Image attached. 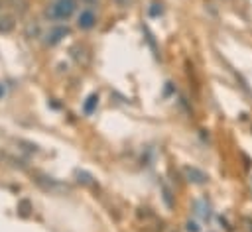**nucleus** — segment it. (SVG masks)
Returning a JSON list of instances; mask_svg holds the SVG:
<instances>
[{
	"label": "nucleus",
	"mask_w": 252,
	"mask_h": 232,
	"mask_svg": "<svg viewBox=\"0 0 252 232\" xmlns=\"http://www.w3.org/2000/svg\"><path fill=\"white\" fill-rule=\"evenodd\" d=\"M75 10H77V0H53L46 10V16L51 22H63L73 16Z\"/></svg>",
	"instance_id": "nucleus-1"
},
{
	"label": "nucleus",
	"mask_w": 252,
	"mask_h": 232,
	"mask_svg": "<svg viewBox=\"0 0 252 232\" xmlns=\"http://www.w3.org/2000/svg\"><path fill=\"white\" fill-rule=\"evenodd\" d=\"M95 24H97V14H95L91 8L81 10V14H79V18H77V26H79L81 30H91V28H95Z\"/></svg>",
	"instance_id": "nucleus-2"
},
{
	"label": "nucleus",
	"mask_w": 252,
	"mask_h": 232,
	"mask_svg": "<svg viewBox=\"0 0 252 232\" xmlns=\"http://www.w3.org/2000/svg\"><path fill=\"white\" fill-rule=\"evenodd\" d=\"M69 33V30L67 28H63V26H57V28H51L50 32H48V40H46V44L48 46H55V44H59L61 42V37H65Z\"/></svg>",
	"instance_id": "nucleus-3"
},
{
	"label": "nucleus",
	"mask_w": 252,
	"mask_h": 232,
	"mask_svg": "<svg viewBox=\"0 0 252 232\" xmlns=\"http://www.w3.org/2000/svg\"><path fill=\"white\" fill-rule=\"evenodd\" d=\"M184 171H185L187 181H191V183H195V185H203V183L209 179V177H207V173H205V171H201V169H197V167H185Z\"/></svg>",
	"instance_id": "nucleus-4"
},
{
	"label": "nucleus",
	"mask_w": 252,
	"mask_h": 232,
	"mask_svg": "<svg viewBox=\"0 0 252 232\" xmlns=\"http://www.w3.org/2000/svg\"><path fill=\"white\" fill-rule=\"evenodd\" d=\"M12 28H14V18L12 16H6V14L0 16V32L8 33V32H12Z\"/></svg>",
	"instance_id": "nucleus-5"
},
{
	"label": "nucleus",
	"mask_w": 252,
	"mask_h": 232,
	"mask_svg": "<svg viewBox=\"0 0 252 232\" xmlns=\"http://www.w3.org/2000/svg\"><path fill=\"white\" fill-rule=\"evenodd\" d=\"M97 104H99V95H91V97L85 100V104H83L85 114H91V112L97 108Z\"/></svg>",
	"instance_id": "nucleus-6"
},
{
	"label": "nucleus",
	"mask_w": 252,
	"mask_h": 232,
	"mask_svg": "<svg viewBox=\"0 0 252 232\" xmlns=\"http://www.w3.org/2000/svg\"><path fill=\"white\" fill-rule=\"evenodd\" d=\"M187 230H189V232H199V226H197L195 222H189V224H187Z\"/></svg>",
	"instance_id": "nucleus-7"
},
{
	"label": "nucleus",
	"mask_w": 252,
	"mask_h": 232,
	"mask_svg": "<svg viewBox=\"0 0 252 232\" xmlns=\"http://www.w3.org/2000/svg\"><path fill=\"white\" fill-rule=\"evenodd\" d=\"M150 14H152V16H158V14H162V8H152Z\"/></svg>",
	"instance_id": "nucleus-8"
},
{
	"label": "nucleus",
	"mask_w": 252,
	"mask_h": 232,
	"mask_svg": "<svg viewBox=\"0 0 252 232\" xmlns=\"http://www.w3.org/2000/svg\"><path fill=\"white\" fill-rule=\"evenodd\" d=\"M85 2H87V4H95V2H97V0H85Z\"/></svg>",
	"instance_id": "nucleus-9"
}]
</instances>
